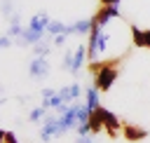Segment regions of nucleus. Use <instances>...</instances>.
<instances>
[{
  "label": "nucleus",
  "instance_id": "nucleus-4",
  "mask_svg": "<svg viewBox=\"0 0 150 143\" xmlns=\"http://www.w3.org/2000/svg\"><path fill=\"white\" fill-rule=\"evenodd\" d=\"M98 110H101V117H103V129L108 131L110 138H115V136H117V129H120V120H117V115L110 113V110L103 108V105H98Z\"/></svg>",
  "mask_w": 150,
  "mask_h": 143
},
{
  "label": "nucleus",
  "instance_id": "nucleus-27",
  "mask_svg": "<svg viewBox=\"0 0 150 143\" xmlns=\"http://www.w3.org/2000/svg\"><path fill=\"white\" fill-rule=\"evenodd\" d=\"M145 49H150V28H145Z\"/></svg>",
  "mask_w": 150,
  "mask_h": 143
},
{
  "label": "nucleus",
  "instance_id": "nucleus-19",
  "mask_svg": "<svg viewBox=\"0 0 150 143\" xmlns=\"http://www.w3.org/2000/svg\"><path fill=\"white\" fill-rule=\"evenodd\" d=\"M21 30H23V26H21V23H9V28H7V35L16 40V38L21 35Z\"/></svg>",
  "mask_w": 150,
  "mask_h": 143
},
{
  "label": "nucleus",
  "instance_id": "nucleus-24",
  "mask_svg": "<svg viewBox=\"0 0 150 143\" xmlns=\"http://www.w3.org/2000/svg\"><path fill=\"white\" fill-rule=\"evenodd\" d=\"M7 21H9V23H21V12H14V14H12Z\"/></svg>",
  "mask_w": 150,
  "mask_h": 143
},
{
  "label": "nucleus",
  "instance_id": "nucleus-29",
  "mask_svg": "<svg viewBox=\"0 0 150 143\" xmlns=\"http://www.w3.org/2000/svg\"><path fill=\"white\" fill-rule=\"evenodd\" d=\"M0 143H5V131L0 129Z\"/></svg>",
  "mask_w": 150,
  "mask_h": 143
},
{
  "label": "nucleus",
  "instance_id": "nucleus-22",
  "mask_svg": "<svg viewBox=\"0 0 150 143\" xmlns=\"http://www.w3.org/2000/svg\"><path fill=\"white\" fill-rule=\"evenodd\" d=\"M12 45H14V38H9L7 33H5V35H0V52H2V49H7V47H12Z\"/></svg>",
  "mask_w": 150,
  "mask_h": 143
},
{
  "label": "nucleus",
  "instance_id": "nucleus-17",
  "mask_svg": "<svg viewBox=\"0 0 150 143\" xmlns=\"http://www.w3.org/2000/svg\"><path fill=\"white\" fill-rule=\"evenodd\" d=\"M63 30H66V26L61 21H49V26H47V35H59Z\"/></svg>",
  "mask_w": 150,
  "mask_h": 143
},
{
  "label": "nucleus",
  "instance_id": "nucleus-28",
  "mask_svg": "<svg viewBox=\"0 0 150 143\" xmlns=\"http://www.w3.org/2000/svg\"><path fill=\"white\" fill-rule=\"evenodd\" d=\"M77 143H94V141H91V136H80Z\"/></svg>",
  "mask_w": 150,
  "mask_h": 143
},
{
  "label": "nucleus",
  "instance_id": "nucleus-10",
  "mask_svg": "<svg viewBox=\"0 0 150 143\" xmlns=\"http://www.w3.org/2000/svg\"><path fill=\"white\" fill-rule=\"evenodd\" d=\"M89 30H91V19H80V21L66 26L68 35H89Z\"/></svg>",
  "mask_w": 150,
  "mask_h": 143
},
{
  "label": "nucleus",
  "instance_id": "nucleus-2",
  "mask_svg": "<svg viewBox=\"0 0 150 143\" xmlns=\"http://www.w3.org/2000/svg\"><path fill=\"white\" fill-rule=\"evenodd\" d=\"M117 16H122V12L117 9V5H98V9H96L94 16H91V23L103 28L110 19H117Z\"/></svg>",
  "mask_w": 150,
  "mask_h": 143
},
{
  "label": "nucleus",
  "instance_id": "nucleus-5",
  "mask_svg": "<svg viewBox=\"0 0 150 143\" xmlns=\"http://www.w3.org/2000/svg\"><path fill=\"white\" fill-rule=\"evenodd\" d=\"M40 40H45V33H38V30H33V28H23L21 30V35L14 40V45H19V47H30V45H38Z\"/></svg>",
  "mask_w": 150,
  "mask_h": 143
},
{
  "label": "nucleus",
  "instance_id": "nucleus-13",
  "mask_svg": "<svg viewBox=\"0 0 150 143\" xmlns=\"http://www.w3.org/2000/svg\"><path fill=\"white\" fill-rule=\"evenodd\" d=\"M129 33H131L134 47H143V49H145V28H138L136 23H131V26H129Z\"/></svg>",
  "mask_w": 150,
  "mask_h": 143
},
{
  "label": "nucleus",
  "instance_id": "nucleus-12",
  "mask_svg": "<svg viewBox=\"0 0 150 143\" xmlns=\"http://www.w3.org/2000/svg\"><path fill=\"white\" fill-rule=\"evenodd\" d=\"M84 105H87L89 110H96V108H98V89H96L94 84L84 87Z\"/></svg>",
  "mask_w": 150,
  "mask_h": 143
},
{
  "label": "nucleus",
  "instance_id": "nucleus-8",
  "mask_svg": "<svg viewBox=\"0 0 150 143\" xmlns=\"http://www.w3.org/2000/svg\"><path fill=\"white\" fill-rule=\"evenodd\" d=\"M122 136H124V141L136 143V141L148 138V131H145V129H141V127H136V124H124V127H122Z\"/></svg>",
  "mask_w": 150,
  "mask_h": 143
},
{
  "label": "nucleus",
  "instance_id": "nucleus-6",
  "mask_svg": "<svg viewBox=\"0 0 150 143\" xmlns=\"http://www.w3.org/2000/svg\"><path fill=\"white\" fill-rule=\"evenodd\" d=\"M42 129H40V138L42 141H49V138H59V117L54 115H47L42 120Z\"/></svg>",
  "mask_w": 150,
  "mask_h": 143
},
{
  "label": "nucleus",
  "instance_id": "nucleus-11",
  "mask_svg": "<svg viewBox=\"0 0 150 143\" xmlns=\"http://www.w3.org/2000/svg\"><path fill=\"white\" fill-rule=\"evenodd\" d=\"M87 59V45H77V49H75V56H73V68H70V75H80V70H82V61Z\"/></svg>",
  "mask_w": 150,
  "mask_h": 143
},
{
  "label": "nucleus",
  "instance_id": "nucleus-18",
  "mask_svg": "<svg viewBox=\"0 0 150 143\" xmlns=\"http://www.w3.org/2000/svg\"><path fill=\"white\" fill-rule=\"evenodd\" d=\"M28 117H30L33 122H40V120H45V117H47V108H45V105H40V108H33Z\"/></svg>",
  "mask_w": 150,
  "mask_h": 143
},
{
  "label": "nucleus",
  "instance_id": "nucleus-16",
  "mask_svg": "<svg viewBox=\"0 0 150 143\" xmlns=\"http://www.w3.org/2000/svg\"><path fill=\"white\" fill-rule=\"evenodd\" d=\"M14 12H16V9H14V0H0V14H2L5 19H9Z\"/></svg>",
  "mask_w": 150,
  "mask_h": 143
},
{
  "label": "nucleus",
  "instance_id": "nucleus-15",
  "mask_svg": "<svg viewBox=\"0 0 150 143\" xmlns=\"http://www.w3.org/2000/svg\"><path fill=\"white\" fill-rule=\"evenodd\" d=\"M49 45H52L49 40H40L38 45H33V54H35V56H47V54H49V49H52Z\"/></svg>",
  "mask_w": 150,
  "mask_h": 143
},
{
  "label": "nucleus",
  "instance_id": "nucleus-21",
  "mask_svg": "<svg viewBox=\"0 0 150 143\" xmlns=\"http://www.w3.org/2000/svg\"><path fill=\"white\" fill-rule=\"evenodd\" d=\"M73 56H75V52H66L63 54V70H68V73L73 68Z\"/></svg>",
  "mask_w": 150,
  "mask_h": 143
},
{
  "label": "nucleus",
  "instance_id": "nucleus-26",
  "mask_svg": "<svg viewBox=\"0 0 150 143\" xmlns=\"http://www.w3.org/2000/svg\"><path fill=\"white\" fill-rule=\"evenodd\" d=\"M122 0H98V5H120Z\"/></svg>",
  "mask_w": 150,
  "mask_h": 143
},
{
  "label": "nucleus",
  "instance_id": "nucleus-20",
  "mask_svg": "<svg viewBox=\"0 0 150 143\" xmlns=\"http://www.w3.org/2000/svg\"><path fill=\"white\" fill-rule=\"evenodd\" d=\"M68 38H70V35H68L66 30H63V33H59V35H52V45H56V47H61V45H63V42H66Z\"/></svg>",
  "mask_w": 150,
  "mask_h": 143
},
{
  "label": "nucleus",
  "instance_id": "nucleus-30",
  "mask_svg": "<svg viewBox=\"0 0 150 143\" xmlns=\"http://www.w3.org/2000/svg\"><path fill=\"white\" fill-rule=\"evenodd\" d=\"M0 96H2V87H0Z\"/></svg>",
  "mask_w": 150,
  "mask_h": 143
},
{
  "label": "nucleus",
  "instance_id": "nucleus-1",
  "mask_svg": "<svg viewBox=\"0 0 150 143\" xmlns=\"http://www.w3.org/2000/svg\"><path fill=\"white\" fill-rule=\"evenodd\" d=\"M124 56H117V59H110V61H89V70L94 75V87L98 91H108L117 75H120V63H122Z\"/></svg>",
  "mask_w": 150,
  "mask_h": 143
},
{
  "label": "nucleus",
  "instance_id": "nucleus-7",
  "mask_svg": "<svg viewBox=\"0 0 150 143\" xmlns=\"http://www.w3.org/2000/svg\"><path fill=\"white\" fill-rule=\"evenodd\" d=\"M49 14L45 12V9H40V12H35L30 19H28V28H33V30H38V33H47V26H49Z\"/></svg>",
  "mask_w": 150,
  "mask_h": 143
},
{
  "label": "nucleus",
  "instance_id": "nucleus-14",
  "mask_svg": "<svg viewBox=\"0 0 150 143\" xmlns=\"http://www.w3.org/2000/svg\"><path fill=\"white\" fill-rule=\"evenodd\" d=\"M89 127H91V134H98V131L103 129V117H101V110H98V108L91 110V115H89Z\"/></svg>",
  "mask_w": 150,
  "mask_h": 143
},
{
  "label": "nucleus",
  "instance_id": "nucleus-3",
  "mask_svg": "<svg viewBox=\"0 0 150 143\" xmlns=\"http://www.w3.org/2000/svg\"><path fill=\"white\" fill-rule=\"evenodd\" d=\"M28 75H30L33 80L42 82V80L49 75V61H47V56H35V59L30 61V66H28Z\"/></svg>",
  "mask_w": 150,
  "mask_h": 143
},
{
  "label": "nucleus",
  "instance_id": "nucleus-9",
  "mask_svg": "<svg viewBox=\"0 0 150 143\" xmlns=\"http://www.w3.org/2000/svg\"><path fill=\"white\" fill-rule=\"evenodd\" d=\"M59 94H61V98H63L66 103H75V101L82 96V89H80V84H77V82H73V84L61 87V89H59Z\"/></svg>",
  "mask_w": 150,
  "mask_h": 143
},
{
  "label": "nucleus",
  "instance_id": "nucleus-25",
  "mask_svg": "<svg viewBox=\"0 0 150 143\" xmlns=\"http://www.w3.org/2000/svg\"><path fill=\"white\" fill-rule=\"evenodd\" d=\"M54 94H56V91H54V89H49V87H45V89H42V98H52Z\"/></svg>",
  "mask_w": 150,
  "mask_h": 143
},
{
  "label": "nucleus",
  "instance_id": "nucleus-23",
  "mask_svg": "<svg viewBox=\"0 0 150 143\" xmlns=\"http://www.w3.org/2000/svg\"><path fill=\"white\" fill-rule=\"evenodd\" d=\"M5 143H19L16 136H14V131H5Z\"/></svg>",
  "mask_w": 150,
  "mask_h": 143
}]
</instances>
